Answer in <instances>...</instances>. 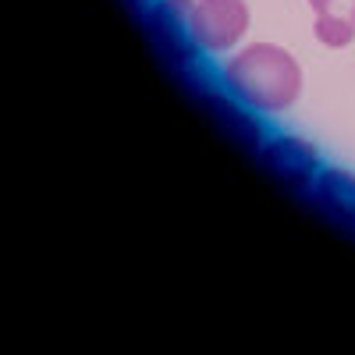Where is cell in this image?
<instances>
[{
  "label": "cell",
  "instance_id": "obj_7",
  "mask_svg": "<svg viewBox=\"0 0 355 355\" xmlns=\"http://www.w3.org/2000/svg\"><path fill=\"white\" fill-rule=\"evenodd\" d=\"M352 18H355V11H352Z\"/></svg>",
  "mask_w": 355,
  "mask_h": 355
},
{
  "label": "cell",
  "instance_id": "obj_1",
  "mask_svg": "<svg viewBox=\"0 0 355 355\" xmlns=\"http://www.w3.org/2000/svg\"><path fill=\"white\" fill-rule=\"evenodd\" d=\"M224 82L245 107L266 110V114L288 110L302 96L299 61L274 43H252V46L239 50L224 64Z\"/></svg>",
  "mask_w": 355,
  "mask_h": 355
},
{
  "label": "cell",
  "instance_id": "obj_6",
  "mask_svg": "<svg viewBox=\"0 0 355 355\" xmlns=\"http://www.w3.org/2000/svg\"><path fill=\"white\" fill-rule=\"evenodd\" d=\"M313 8V28H316V40L331 50H341L355 40V18H345L334 11V0H309Z\"/></svg>",
  "mask_w": 355,
  "mask_h": 355
},
{
  "label": "cell",
  "instance_id": "obj_2",
  "mask_svg": "<svg viewBox=\"0 0 355 355\" xmlns=\"http://www.w3.org/2000/svg\"><path fill=\"white\" fill-rule=\"evenodd\" d=\"M249 33L245 0H196V40L202 50L224 53Z\"/></svg>",
  "mask_w": 355,
  "mask_h": 355
},
{
  "label": "cell",
  "instance_id": "obj_5",
  "mask_svg": "<svg viewBox=\"0 0 355 355\" xmlns=\"http://www.w3.org/2000/svg\"><path fill=\"white\" fill-rule=\"evenodd\" d=\"M316 199L327 206L334 217L355 227V174L348 171H323L316 178Z\"/></svg>",
  "mask_w": 355,
  "mask_h": 355
},
{
  "label": "cell",
  "instance_id": "obj_3",
  "mask_svg": "<svg viewBox=\"0 0 355 355\" xmlns=\"http://www.w3.org/2000/svg\"><path fill=\"white\" fill-rule=\"evenodd\" d=\"M263 160H266V167H270L274 174H281L284 182H299V185L313 182V174H316V167H320L316 150H313L306 139H295V135L274 139V142L263 150Z\"/></svg>",
  "mask_w": 355,
  "mask_h": 355
},
{
  "label": "cell",
  "instance_id": "obj_4",
  "mask_svg": "<svg viewBox=\"0 0 355 355\" xmlns=\"http://www.w3.org/2000/svg\"><path fill=\"white\" fill-rule=\"evenodd\" d=\"M157 25H160V36L174 46H199L196 40V0H164L157 8Z\"/></svg>",
  "mask_w": 355,
  "mask_h": 355
}]
</instances>
